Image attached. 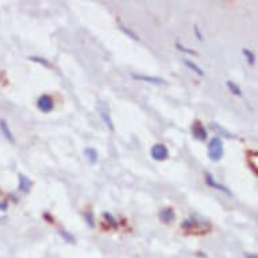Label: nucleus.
Segmentation results:
<instances>
[{
    "label": "nucleus",
    "mask_w": 258,
    "mask_h": 258,
    "mask_svg": "<svg viewBox=\"0 0 258 258\" xmlns=\"http://www.w3.org/2000/svg\"><path fill=\"white\" fill-rule=\"evenodd\" d=\"M0 132H2V136L5 137L10 144H14V142H15V140H14V134L11 133V128H10L9 123H7L6 119H0Z\"/></svg>",
    "instance_id": "7"
},
{
    "label": "nucleus",
    "mask_w": 258,
    "mask_h": 258,
    "mask_svg": "<svg viewBox=\"0 0 258 258\" xmlns=\"http://www.w3.org/2000/svg\"><path fill=\"white\" fill-rule=\"evenodd\" d=\"M192 136L198 141L204 142V141H207V130H206V127L202 123L195 122L192 124Z\"/></svg>",
    "instance_id": "4"
},
{
    "label": "nucleus",
    "mask_w": 258,
    "mask_h": 258,
    "mask_svg": "<svg viewBox=\"0 0 258 258\" xmlns=\"http://www.w3.org/2000/svg\"><path fill=\"white\" fill-rule=\"evenodd\" d=\"M99 114H100V118H102V120L104 122V124H106L108 128H110L111 132H114V123H112V120H111V116L110 114L107 112L106 110H103V108H99Z\"/></svg>",
    "instance_id": "10"
},
{
    "label": "nucleus",
    "mask_w": 258,
    "mask_h": 258,
    "mask_svg": "<svg viewBox=\"0 0 258 258\" xmlns=\"http://www.w3.org/2000/svg\"><path fill=\"white\" fill-rule=\"evenodd\" d=\"M132 77L134 79V80L146 81V83H150V84H156V85L165 84V80H164V79H161V77L146 76V75H138V73H133Z\"/></svg>",
    "instance_id": "6"
},
{
    "label": "nucleus",
    "mask_w": 258,
    "mask_h": 258,
    "mask_svg": "<svg viewBox=\"0 0 258 258\" xmlns=\"http://www.w3.org/2000/svg\"><path fill=\"white\" fill-rule=\"evenodd\" d=\"M242 53H243V55L246 57V61H247V63H250V65H253L254 61H255V57H254V53L251 50H249V49H242Z\"/></svg>",
    "instance_id": "18"
},
{
    "label": "nucleus",
    "mask_w": 258,
    "mask_h": 258,
    "mask_svg": "<svg viewBox=\"0 0 258 258\" xmlns=\"http://www.w3.org/2000/svg\"><path fill=\"white\" fill-rule=\"evenodd\" d=\"M150 154L156 161H164L168 158V149L164 144H156L153 145L152 150H150Z\"/></svg>",
    "instance_id": "3"
},
{
    "label": "nucleus",
    "mask_w": 258,
    "mask_h": 258,
    "mask_svg": "<svg viewBox=\"0 0 258 258\" xmlns=\"http://www.w3.org/2000/svg\"><path fill=\"white\" fill-rule=\"evenodd\" d=\"M182 62L185 63L186 67H188V68H189L190 71H194V72H195V73H198L199 76H204V71H203V69H202V68H200V67H199V65H198V63L192 62V61H190V59H188V58L184 59Z\"/></svg>",
    "instance_id": "11"
},
{
    "label": "nucleus",
    "mask_w": 258,
    "mask_h": 258,
    "mask_svg": "<svg viewBox=\"0 0 258 258\" xmlns=\"http://www.w3.org/2000/svg\"><path fill=\"white\" fill-rule=\"evenodd\" d=\"M206 182H207L208 186H211V188H214V189L219 190V192H223V194H226V195L231 196V190H230L227 186L222 185V184H219V182L216 181L215 178L212 177V174L210 173L206 174Z\"/></svg>",
    "instance_id": "5"
},
{
    "label": "nucleus",
    "mask_w": 258,
    "mask_h": 258,
    "mask_svg": "<svg viewBox=\"0 0 258 258\" xmlns=\"http://www.w3.org/2000/svg\"><path fill=\"white\" fill-rule=\"evenodd\" d=\"M85 157L88 158V161L91 164H96V161H98V152H96V149L93 148H88L84 150Z\"/></svg>",
    "instance_id": "12"
},
{
    "label": "nucleus",
    "mask_w": 258,
    "mask_h": 258,
    "mask_svg": "<svg viewBox=\"0 0 258 258\" xmlns=\"http://www.w3.org/2000/svg\"><path fill=\"white\" fill-rule=\"evenodd\" d=\"M160 219L162 220L164 223H172L174 220V211L172 208H164V210L160 212Z\"/></svg>",
    "instance_id": "9"
},
{
    "label": "nucleus",
    "mask_w": 258,
    "mask_h": 258,
    "mask_svg": "<svg viewBox=\"0 0 258 258\" xmlns=\"http://www.w3.org/2000/svg\"><path fill=\"white\" fill-rule=\"evenodd\" d=\"M37 107H38V110L41 111V112H45V114H47V112H50V111H53V108H54V102H53V99H51V96H49V95H41L38 98V100H37Z\"/></svg>",
    "instance_id": "2"
},
{
    "label": "nucleus",
    "mask_w": 258,
    "mask_h": 258,
    "mask_svg": "<svg viewBox=\"0 0 258 258\" xmlns=\"http://www.w3.org/2000/svg\"><path fill=\"white\" fill-rule=\"evenodd\" d=\"M59 235H61L65 241L69 242V243H75V242H76L75 237H73L71 233H68L67 230H59Z\"/></svg>",
    "instance_id": "19"
},
{
    "label": "nucleus",
    "mask_w": 258,
    "mask_h": 258,
    "mask_svg": "<svg viewBox=\"0 0 258 258\" xmlns=\"http://www.w3.org/2000/svg\"><path fill=\"white\" fill-rule=\"evenodd\" d=\"M227 87H229V89L231 91L233 95H235V96H242V89L234 81H227Z\"/></svg>",
    "instance_id": "14"
},
{
    "label": "nucleus",
    "mask_w": 258,
    "mask_h": 258,
    "mask_svg": "<svg viewBox=\"0 0 258 258\" xmlns=\"http://www.w3.org/2000/svg\"><path fill=\"white\" fill-rule=\"evenodd\" d=\"M176 47H177L178 50L182 51V53H186V54H192V55H198V53H196L195 50H192V49H188V47H184L180 42L176 43Z\"/></svg>",
    "instance_id": "20"
},
{
    "label": "nucleus",
    "mask_w": 258,
    "mask_h": 258,
    "mask_svg": "<svg viewBox=\"0 0 258 258\" xmlns=\"http://www.w3.org/2000/svg\"><path fill=\"white\" fill-rule=\"evenodd\" d=\"M223 142L219 137H214L208 142V157L212 162H218V161L223 157Z\"/></svg>",
    "instance_id": "1"
},
{
    "label": "nucleus",
    "mask_w": 258,
    "mask_h": 258,
    "mask_svg": "<svg viewBox=\"0 0 258 258\" xmlns=\"http://www.w3.org/2000/svg\"><path fill=\"white\" fill-rule=\"evenodd\" d=\"M194 30H195V35L198 37V39H199V41H203V35H202V33H200L199 26L198 25L194 26Z\"/></svg>",
    "instance_id": "22"
},
{
    "label": "nucleus",
    "mask_w": 258,
    "mask_h": 258,
    "mask_svg": "<svg viewBox=\"0 0 258 258\" xmlns=\"http://www.w3.org/2000/svg\"><path fill=\"white\" fill-rule=\"evenodd\" d=\"M18 178H19V189H21L22 192H25V194H29L30 190H31V188H33V181H31L27 176H25V174L22 173L18 176Z\"/></svg>",
    "instance_id": "8"
},
{
    "label": "nucleus",
    "mask_w": 258,
    "mask_h": 258,
    "mask_svg": "<svg viewBox=\"0 0 258 258\" xmlns=\"http://www.w3.org/2000/svg\"><path fill=\"white\" fill-rule=\"evenodd\" d=\"M246 258H257V255H255V254H251V255H246Z\"/></svg>",
    "instance_id": "23"
},
{
    "label": "nucleus",
    "mask_w": 258,
    "mask_h": 258,
    "mask_svg": "<svg viewBox=\"0 0 258 258\" xmlns=\"http://www.w3.org/2000/svg\"><path fill=\"white\" fill-rule=\"evenodd\" d=\"M103 218L107 220V223H110L114 227H118V220H116V218L112 214H110V212H103Z\"/></svg>",
    "instance_id": "16"
},
{
    "label": "nucleus",
    "mask_w": 258,
    "mask_h": 258,
    "mask_svg": "<svg viewBox=\"0 0 258 258\" xmlns=\"http://www.w3.org/2000/svg\"><path fill=\"white\" fill-rule=\"evenodd\" d=\"M85 220H87V223L89 224V227H93V226H95V219H93L92 212H87V214H85Z\"/></svg>",
    "instance_id": "21"
},
{
    "label": "nucleus",
    "mask_w": 258,
    "mask_h": 258,
    "mask_svg": "<svg viewBox=\"0 0 258 258\" xmlns=\"http://www.w3.org/2000/svg\"><path fill=\"white\" fill-rule=\"evenodd\" d=\"M211 127H212V130H215V132L220 133L222 136L229 137V138H234L233 134H230L229 132H226V130H224L223 127L220 126V124H218V123H214V122H212V123H211Z\"/></svg>",
    "instance_id": "15"
},
{
    "label": "nucleus",
    "mask_w": 258,
    "mask_h": 258,
    "mask_svg": "<svg viewBox=\"0 0 258 258\" xmlns=\"http://www.w3.org/2000/svg\"><path fill=\"white\" fill-rule=\"evenodd\" d=\"M29 59L30 61H34V62L41 63V65L46 67V68H50V63H49V61L45 58H42V57H38V55H30Z\"/></svg>",
    "instance_id": "17"
},
{
    "label": "nucleus",
    "mask_w": 258,
    "mask_h": 258,
    "mask_svg": "<svg viewBox=\"0 0 258 258\" xmlns=\"http://www.w3.org/2000/svg\"><path fill=\"white\" fill-rule=\"evenodd\" d=\"M119 29L122 30L123 33H124V34H126L127 37H128V38L134 39V41H140V35H138V34H136V33H134V31H133V30L127 29L126 26H123V25H119Z\"/></svg>",
    "instance_id": "13"
}]
</instances>
